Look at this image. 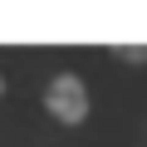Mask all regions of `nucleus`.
Listing matches in <instances>:
<instances>
[{
	"instance_id": "obj_3",
	"label": "nucleus",
	"mask_w": 147,
	"mask_h": 147,
	"mask_svg": "<svg viewBox=\"0 0 147 147\" xmlns=\"http://www.w3.org/2000/svg\"><path fill=\"white\" fill-rule=\"evenodd\" d=\"M0 93H5V79H0Z\"/></svg>"
},
{
	"instance_id": "obj_2",
	"label": "nucleus",
	"mask_w": 147,
	"mask_h": 147,
	"mask_svg": "<svg viewBox=\"0 0 147 147\" xmlns=\"http://www.w3.org/2000/svg\"><path fill=\"white\" fill-rule=\"evenodd\" d=\"M113 54H118V59H127V64H147V44H137V49H132V44H118Z\"/></svg>"
},
{
	"instance_id": "obj_1",
	"label": "nucleus",
	"mask_w": 147,
	"mask_h": 147,
	"mask_svg": "<svg viewBox=\"0 0 147 147\" xmlns=\"http://www.w3.org/2000/svg\"><path fill=\"white\" fill-rule=\"evenodd\" d=\"M44 113L54 123H64V127H79L88 118V84L74 69H59L54 79L44 84Z\"/></svg>"
}]
</instances>
